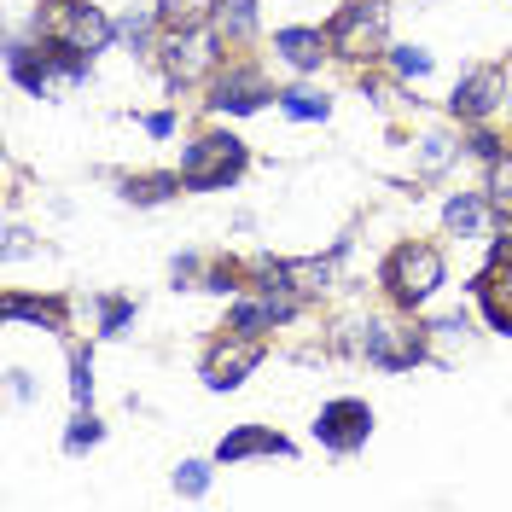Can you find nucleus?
<instances>
[{
    "instance_id": "nucleus-1",
    "label": "nucleus",
    "mask_w": 512,
    "mask_h": 512,
    "mask_svg": "<svg viewBox=\"0 0 512 512\" xmlns=\"http://www.w3.org/2000/svg\"><path fill=\"white\" fill-rule=\"evenodd\" d=\"M12 76L41 99H59L70 88H82L88 82V53H76V47H64L53 41L47 53H24V47H12Z\"/></svg>"
},
{
    "instance_id": "nucleus-2",
    "label": "nucleus",
    "mask_w": 512,
    "mask_h": 512,
    "mask_svg": "<svg viewBox=\"0 0 512 512\" xmlns=\"http://www.w3.org/2000/svg\"><path fill=\"white\" fill-rule=\"evenodd\" d=\"M239 169H245V146L233 134H204V140H192L187 158H181L187 192H216L227 181H239Z\"/></svg>"
},
{
    "instance_id": "nucleus-3",
    "label": "nucleus",
    "mask_w": 512,
    "mask_h": 512,
    "mask_svg": "<svg viewBox=\"0 0 512 512\" xmlns=\"http://www.w3.org/2000/svg\"><path fill=\"white\" fill-rule=\"evenodd\" d=\"M384 286H390V297L396 303H425L431 291L443 286V256L431 251V245H396L390 251V262H384Z\"/></svg>"
},
{
    "instance_id": "nucleus-4",
    "label": "nucleus",
    "mask_w": 512,
    "mask_h": 512,
    "mask_svg": "<svg viewBox=\"0 0 512 512\" xmlns=\"http://www.w3.org/2000/svg\"><path fill=\"white\" fill-rule=\"evenodd\" d=\"M384 24H390V12H384V0H350L338 18H332V53H344V59H379L384 53Z\"/></svg>"
},
{
    "instance_id": "nucleus-5",
    "label": "nucleus",
    "mask_w": 512,
    "mask_h": 512,
    "mask_svg": "<svg viewBox=\"0 0 512 512\" xmlns=\"http://www.w3.org/2000/svg\"><path fill=\"white\" fill-rule=\"evenodd\" d=\"M47 35L94 59V53L111 47V18H105L99 6H88V0H53V6H47Z\"/></svg>"
},
{
    "instance_id": "nucleus-6",
    "label": "nucleus",
    "mask_w": 512,
    "mask_h": 512,
    "mask_svg": "<svg viewBox=\"0 0 512 512\" xmlns=\"http://www.w3.org/2000/svg\"><path fill=\"white\" fill-rule=\"evenodd\" d=\"M367 431H373V408L367 402H355V396H344V402H326L315 419V437L332 454H350V448L367 443Z\"/></svg>"
},
{
    "instance_id": "nucleus-7",
    "label": "nucleus",
    "mask_w": 512,
    "mask_h": 512,
    "mask_svg": "<svg viewBox=\"0 0 512 512\" xmlns=\"http://www.w3.org/2000/svg\"><path fill=\"white\" fill-rule=\"evenodd\" d=\"M367 361L373 367H390V373H402V367H414L425 361V332L419 326H396V320H379V326H367Z\"/></svg>"
},
{
    "instance_id": "nucleus-8",
    "label": "nucleus",
    "mask_w": 512,
    "mask_h": 512,
    "mask_svg": "<svg viewBox=\"0 0 512 512\" xmlns=\"http://www.w3.org/2000/svg\"><path fill=\"white\" fill-rule=\"evenodd\" d=\"M210 64H216V35H210V30H169V47H163V76H169L175 88L198 82Z\"/></svg>"
},
{
    "instance_id": "nucleus-9",
    "label": "nucleus",
    "mask_w": 512,
    "mask_h": 512,
    "mask_svg": "<svg viewBox=\"0 0 512 512\" xmlns=\"http://www.w3.org/2000/svg\"><path fill=\"white\" fill-rule=\"evenodd\" d=\"M256 361H262V338L227 332V344H216L210 361H204V384H210V390H233V384H245V373H251Z\"/></svg>"
},
{
    "instance_id": "nucleus-10",
    "label": "nucleus",
    "mask_w": 512,
    "mask_h": 512,
    "mask_svg": "<svg viewBox=\"0 0 512 512\" xmlns=\"http://www.w3.org/2000/svg\"><path fill=\"white\" fill-rule=\"evenodd\" d=\"M501 99H507V82H501V70H489V64H483V70H472V76L454 88L448 111H454L460 123H483V117H489Z\"/></svg>"
},
{
    "instance_id": "nucleus-11",
    "label": "nucleus",
    "mask_w": 512,
    "mask_h": 512,
    "mask_svg": "<svg viewBox=\"0 0 512 512\" xmlns=\"http://www.w3.org/2000/svg\"><path fill=\"white\" fill-rule=\"evenodd\" d=\"M262 99H268V88H262L256 70H227L222 82H216V94H210V105L216 111H256Z\"/></svg>"
},
{
    "instance_id": "nucleus-12",
    "label": "nucleus",
    "mask_w": 512,
    "mask_h": 512,
    "mask_svg": "<svg viewBox=\"0 0 512 512\" xmlns=\"http://www.w3.org/2000/svg\"><path fill=\"white\" fill-rule=\"evenodd\" d=\"M216 454H222V460H251V454H291V443L280 431H268V425H239L233 437H222Z\"/></svg>"
},
{
    "instance_id": "nucleus-13",
    "label": "nucleus",
    "mask_w": 512,
    "mask_h": 512,
    "mask_svg": "<svg viewBox=\"0 0 512 512\" xmlns=\"http://www.w3.org/2000/svg\"><path fill=\"white\" fill-rule=\"evenodd\" d=\"M274 47H280L297 70H320L326 47H332V35H320V30H280V35H274Z\"/></svg>"
},
{
    "instance_id": "nucleus-14",
    "label": "nucleus",
    "mask_w": 512,
    "mask_h": 512,
    "mask_svg": "<svg viewBox=\"0 0 512 512\" xmlns=\"http://www.w3.org/2000/svg\"><path fill=\"white\" fill-rule=\"evenodd\" d=\"M478 303H483V315L495 320L501 332H512V274L501 280V274H483L478 280Z\"/></svg>"
},
{
    "instance_id": "nucleus-15",
    "label": "nucleus",
    "mask_w": 512,
    "mask_h": 512,
    "mask_svg": "<svg viewBox=\"0 0 512 512\" xmlns=\"http://www.w3.org/2000/svg\"><path fill=\"white\" fill-rule=\"evenodd\" d=\"M187 187V175H128L123 181V198L128 204H163Z\"/></svg>"
},
{
    "instance_id": "nucleus-16",
    "label": "nucleus",
    "mask_w": 512,
    "mask_h": 512,
    "mask_svg": "<svg viewBox=\"0 0 512 512\" xmlns=\"http://www.w3.org/2000/svg\"><path fill=\"white\" fill-rule=\"evenodd\" d=\"M216 12V0H158L163 30H204V18Z\"/></svg>"
},
{
    "instance_id": "nucleus-17",
    "label": "nucleus",
    "mask_w": 512,
    "mask_h": 512,
    "mask_svg": "<svg viewBox=\"0 0 512 512\" xmlns=\"http://www.w3.org/2000/svg\"><path fill=\"white\" fill-rule=\"evenodd\" d=\"M216 30L222 41H245L256 30V0H216Z\"/></svg>"
},
{
    "instance_id": "nucleus-18",
    "label": "nucleus",
    "mask_w": 512,
    "mask_h": 512,
    "mask_svg": "<svg viewBox=\"0 0 512 512\" xmlns=\"http://www.w3.org/2000/svg\"><path fill=\"white\" fill-rule=\"evenodd\" d=\"M489 204H495L501 222H512V146L489 158Z\"/></svg>"
},
{
    "instance_id": "nucleus-19",
    "label": "nucleus",
    "mask_w": 512,
    "mask_h": 512,
    "mask_svg": "<svg viewBox=\"0 0 512 512\" xmlns=\"http://www.w3.org/2000/svg\"><path fill=\"white\" fill-rule=\"evenodd\" d=\"M6 315H12V320H47L53 332H64V303H35V297L6 291Z\"/></svg>"
},
{
    "instance_id": "nucleus-20",
    "label": "nucleus",
    "mask_w": 512,
    "mask_h": 512,
    "mask_svg": "<svg viewBox=\"0 0 512 512\" xmlns=\"http://www.w3.org/2000/svg\"><path fill=\"white\" fill-rule=\"evenodd\" d=\"M443 222H448V233H483V198H472V192L448 198Z\"/></svg>"
},
{
    "instance_id": "nucleus-21",
    "label": "nucleus",
    "mask_w": 512,
    "mask_h": 512,
    "mask_svg": "<svg viewBox=\"0 0 512 512\" xmlns=\"http://www.w3.org/2000/svg\"><path fill=\"white\" fill-rule=\"evenodd\" d=\"M99 437H105V431H99V419L94 414H76V419H70V431H64V448H70V454H82V448H94Z\"/></svg>"
},
{
    "instance_id": "nucleus-22",
    "label": "nucleus",
    "mask_w": 512,
    "mask_h": 512,
    "mask_svg": "<svg viewBox=\"0 0 512 512\" xmlns=\"http://www.w3.org/2000/svg\"><path fill=\"white\" fill-rule=\"evenodd\" d=\"M280 99H286V111L297 117V123H315V117H326V99L309 94V88H291V94H280Z\"/></svg>"
},
{
    "instance_id": "nucleus-23",
    "label": "nucleus",
    "mask_w": 512,
    "mask_h": 512,
    "mask_svg": "<svg viewBox=\"0 0 512 512\" xmlns=\"http://www.w3.org/2000/svg\"><path fill=\"white\" fill-rule=\"evenodd\" d=\"M70 396H76V402L94 396V361H88L82 350H70Z\"/></svg>"
},
{
    "instance_id": "nucleus-24",
    "label": "nucleus",
    "mask_w": 512,
    "mask_h": 512,
    "mask_svg": "<svg viewBox=\"0 0 512 512\" xmlns=\"http://www.w3.org/2000/svg\"><path fill=\"white\" fill-rule=\"evenodd\" d=\"M128 320H134V303H123V297H111V303L99 309V332H123Z\"/></svg>"
},
{
    "instance_id": "nucleus-25",
    "label": "nucleus",
    "mask_w": 512,
    "mask_h": 512,
    "mask_svg": "<svg viewBox=\"0 0 512 512\" xmlns=\"http://www.w3.org/2000/svg\"><path fill=\"white\" fill-rule=\"evenodd\" d=\"M396 70H402V76H425V70H431V53H425V47H396Z\"/></svg>"
},
{
    "instance_id": "nucleus-26",
    "label": "nucleus",
    "mask_w": 512,
    "mask_h": 512,
    "mask_svg": "<svg viewBox=\"0 0 512 512\" xmlns=\"http://www.w3.org/2000/svg\"><path fill=\"white\" fill-rule=\"evenodd\" d=\"M204 483H210V472H204L198 460H187V466L175 472V489H187V495H204Z\"/></svg>"
},
{
    "instance_id": "nucleus-27",
    "label": "nucleus",
    "mask_w": 512,
    "mask_h": 512,
    "mask_svg": "<svg viewBox=\"0 0 512 512\" xmlns=\"http://www.w3.org/2000/svg\"><path fill=\"white\" fill-rule=\"evenodd\" d=\"M495 268H507V274H512V233L495 239Z\"/></svg>"
},
{
    "instance_id": "nucleus-28",
    "label": "nucleus",
    "mask_w": 512,
    "mask_h": 512,
    "mask_svg": "<svg viewBox=\"0 0 512 512\" xmlns=\"http://www.w3.org/2000/svg\"><path fill=\"white\" fill-rule=\"evenodd\" d=\"M146 128L163 140V134H175V117H169V111H158V117H146Z\"/></svg>"
}]
</instances>
